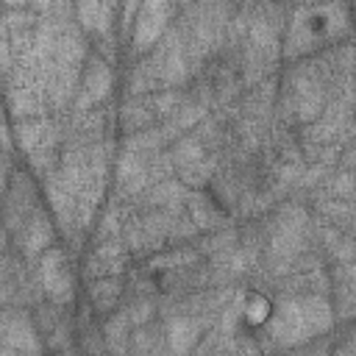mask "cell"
<instances>
[{"instance_id":"obj_1","label":"cell","mask_w":356,"mask_h":356,"mask_svg":"<svg viewBox=\"0 0 356 356\" xmlns=\"http://www.w3.org/2000/svg\"><path fill=\"white\" fill-rule=\"evenodd\" d=\"M348 31V6L342 0L328 3H303L292 11V22L286 25L281 53L289 58H306L325 47L323 42L337 39V33Z\"/></svg>"},{"instance_id":"obj_2","label":"cell","mask_w":356,"mask_h":356,"mask_svg":"<svg viewBox=\"0 0 356 356\" xmlns=\"http://www.w3.org/2000/svg\"><path fill=\"white\" fill-rule=\"evenodd\" d=\"M334 323L331 306L323 295H292L281 298L275 312L267 317L264 325H270V337L278 339L286 348H295L306 339H314L325 334Z\"/></svg>"},{"instance_id":"obj_3","label":"cell","mask_w":356,"mask_h":356,"mask_svg":"<svg viewBox=\"0 0 356 356\" xmlns=\"http://www.w3.org/2000/svg\"><path fill=\"white\" fill-rule=\"evenodd\" d=\"M33 264V278L42 289V298L58 306H70L75 300V270L67 248L53 242Z\"/></svg>"},{"instance_id":"obj_4","label":"cell","mask_w":356,"mask_h":356,"mask_svg":"<svg viewBox=\"0 0 356 356\" xmlns=\"http://www.w3.org/2000/svg\"><path fill=\"white\" fill-rule=\"evenodd\" d=\"M172 11H175V0H142V6L134 14L128 39H125L131 58H139V56L153 50V44L170 28Z\"/></svg>"},{"instance_id":"obj_5","label":"cell","mask_w":356,"mask_h":356,"mask_svg":"<svg viewBox=\"0 0 356 356\" xmlns=\"http://www.w3.org/2000/svg\"><path fill=\"white\" fill-rule=\"evenodd\" d=\"M39 206H42V197H39L36 175L31 170L14 167L11 175H8V186H6L3 203H0V225L11 236Z\"/></svg>"},{"instance_id":"obj_6","label":"cell","mask_w":356,"mask_h":356,"mask_svg":"<svg viewBox=\"0 0 356 356\" xmlns=\"http://www.w3.org/2000/svg\"><path fill=\"white\" fill-rule=\"evenodd\" d=\"M111 92H114V64L89 50L70 111H89V108L106 106Z\"/></svg>"},{"instance_id":"obj_7","label":"cell","mask_w":356,"mask_h":356,"mask_svg":"<svg viewBox=\"0 0 356 356\" xmlns=\"http://www.w3.org/2000/svg\"><path fill=\"white\" fill-rule=\"evenodd\" d=\"M25 350H44L28 306L0 309V353H25Z\"/></svg>"},{"instance_id":"obj_8","label":"cell","mask_w":356,"mask_h":356,"mask_svg":"<svg viewBox=\"0 0 356 356\" xmlns=\"http://www.w3.org/2000/svg\"><path fill=\"white\" fill-rule=\"evenodd\" d=\"M56 234H58V228H56L50 211H47L44 206H39V209L8 236V242H11V248H14L25 261L33 264V261L56 242Z\"/></svg>"},{"instance_id":"obj_9","label":"cell","mask_w":356,"mask_h":356,"mask_svg":"<svg viewBox=\"0 0 356 356\" xmlns=\"http://www.w3.org/2000/svg\"><path fill=\"white\" fill-rule=\"evenodd\" d=\"M114 164V197L120 200H134L150 186L147 175V156L145 153H131L120 150V156L111 161Z\"/></svg>"},{"instance_id":"obj_10","label":"cell","mask_w":356,"mask_h":356,"mask_svg":"<svg viewBox=\"0 0 356 356\" xmlns=\"http://www.w3.org/2000/svg\"><path fill=\"white\" fill-rule=\"evenodd\" d=\"M128 261H131V253L120 236L97 239L95 248L83 259V275L86 281L97 275H122L128 270Z\"/></svg>"},{"instance_id":"obj_11","label":"cell","mask_w":356,"mask_h":356,"mask_svg":"<svg viewBox=\"0 0 356 356\" xmlns=\"http://www.w3.org/2000/svg\"><path fill=\"white\" fill-rule=\"evenodd\" d=\"M211 323L214 320L203 317V314H170V317H164L167 350H178V353L192 350Z\"/></svg>"},{"instance_id":"obj_12","label":"cell","mask_w":356,"mask_h":356,"mask_svg":"<svg viewBox=\"0 0 356 356\" xmlns=\"http://www.w3.org/2000/svg\"><path fill=\"white\" fill-rule=\"evenodd\" d=\"M184 211L197 225V231H211V228L228 225L225 206L211 192H206V189H189V195L184 200Z\"/></svg>"},{"instance_id":"obj_13","label":"cell","mask_w":356,"mask_h":356,"mask_svg":"<svg viewBox=\"0 0 356 356\" xmlns=\"http://www.w3.org/2000/svg\"><path fill=\"white\" fill-rule=\"evenodd\" d=\"M156 111L150 106V95H139V97H122V103L114 111V125L122 134H136L145 131L150 125H156Z\"/></svg>"},{"instance_id":"obj_14","label":"cell","mask_w":356,"mask_h":356,"mask_svg":"<svg viewBox=\"0 0 356 356\" xmlns=\"http://www.w3.org/2000/svg\"><path fill=\"white\" fill-rule=\"evenodd\" d=\"M122 292H125V284L120 275H97V278H89L83 300L92 306L95 314L106 317L122 303Z\"/></svg>"},{"instance_id":"obj_15","label":"cell","mask_w":356,"mask_h":356,"mask_svg":"<svg viewBox=\"0 0 356 356\" xmlns=\"http://www.w3.org/2000/svg\"><path fill=\"white\" fill-rule=\"evenodd\" d=\"M189 195V186H184L175 175L172 178H161V181H153L142 195H136L131 203L134 206H145V209H175V206H184Z\"/></svg>"},{"instance_id":"obj_16","label":"cell","mask_w":356,"mask_h":356,"mask_svg":"<svg viewBox=\"0 0 356 356\" xmlns=\"http://www.w3.org/2000/svg\"><path fill=\"white\" fill-rule=\"evenodd\" d=\"M197 261H203V256H200V250L195 248V245H170V250H164V253H150L147 259H145V270L150 273V275H159V273H167V270H178V267H189V264H197Z\"/></svg>"},{"instance_id":"obj_17","label":"cell","mask_w":356,"mask_h":356,"mask_svg":"<svg viewBox=\"0 0 356 356\" xmlns=\"http://www.w3.org/2000/svg\"><path fill=\"white\" fill-rule=\"evenodd\" d=\"M128 350H136V353H156V350H167V331H164V320L156 323L147 320V323H139L131 328L128 334Z\"/></svg>"},{"instance_id":"obj_18","label":"cell","mask_w":356,"mask_h":356,"mask_svg":"<svg viewBox=\"0 0 356 356\" xmlns=\"http://www.w3.org/2000/svg\"><path fill=\"white\" fill-rule=\"evenodd\" d=\"M131 328H134V323L128 317V309L120 303L114 312L106 314L103 328H100L106 348L108 350H128V334H131Z\"/></svg>"},{"instance_id":"obj_19","label":"cell","mask_w":356,"mask_h":356,"mask_svg":"<svg viewBox=\"0 0 356 356\" xmlns=\"http://www.w3.org/2000/svg\"><path fill=\"white\" fill-rule=\"evenodd\" d=\"M11 67H14V56L8 42V25H6V11L0 8V75H8Z\"/></svg>"},{"instance_id":"obj_20","label":"cell","mask_w":356,"mask_h":356,"mask_svg":"<svg viewBox=\"0 0 356 356\" xmlns=\"http://www.w3.org/2000/svg\"><path fill=\"white\" fill-rule=\"evenodd\" d=\"M8 250V231L0 225V259H3V253Z\"/></svg>"},{"instance_id":"obj_21","label":"cell","mask_w":356,"mask_h":356,"mask_svg":"<svg viewBox=\"0 0 356 356\" xmlns=\"http://www.w3.org/2000/svg\"><path fill=\"white\" fill-rule=\"evenodd\" d=\"M0 6H6V8H22V6H28V0H0Z\"/></svg>"},{"instance_id":"obj_22","label":"cell","mask_w":356,"mask_h":356,"mask_svg":"<svg viewBox=\"0 0 356 356\" xmlns=\"http://www.w3.org/2000/svg\"><path fill=\"white\" fill-rule=\"evenodd\" d=\"M178 3H189V0H178Z\"/></svg>"}]
</instances>
